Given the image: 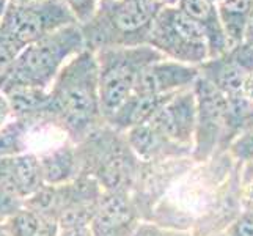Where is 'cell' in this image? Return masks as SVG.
Segmentation results:
<instances>
[{
	"label": "cell",
	"mask_w": 253,
	"mask_h": 236,
	"mask_svg": "<svg viewBox=\"0 0 253 236\" xmlns=\"http://www.w3.org/2000/svg\"><path fill=\"white\" fill-rule=\"evenodd\" d=\"M54 128L74 145L106 125L99 98V69L90 49L73 57L50 87Z\"/></svg>",
	"instance_id": "cell-1"
},
{
	"label": "cell",
	"mask_w": 253,
	"mask_h": 236,
	"mask_svg": "<svg viewBox=\"0 0 253 236\" xmlns=\"http://www.w3.org/2000/svg\"><path fill=\"white\" fill-rule=\"evenodd\" d=\"M242 96H246V98L253 104V74L249 76V79L246 81V85H244V90H242Z\"/></svg>",
	"instance_id": "cell-29"
},
{
	"label": "cell",
	"mask_w": 253,
	"mask_h": 236,
	"mask_svg": "<svg viewBox=\"0 0 253 236\" xmlns=\"http://www.w3.org/2000/svg\"><path fill=\"white\" fill-rule=\"evenodd\" d=\"M246 40L253 41V0H252V8H250V17H249V25H247Z\"/></svg>",
	"instance_id": "cell-30"
},
{
	"label": "cell",
	"mask_w": 253,
	"mask_h": 236,
	"mask_svg": "<svg viewBox=\"0 0 253 236\" xmlns=\"http://www.w3.org/2000/svg\"><path fill=\"white\" fill-rule=\"evenodd\" d=\"M22 52V49L0 29V77L11 68L14 60Z\"/></svg>",
	"instance_id": "cell-23"
},
{
	"label": "cell",
	"mask_w": 253,
	"mask_h": 236,
	"mask_svg": "<svg viewBox=\"0 0 253 236\" xmlns=\"http://www.w3.org/2000/svg\"><path fill=\"white\" fill-rule=\"evenodd\" d=\"M198 68L200 74L228 98L242 94L246 81L252 76L228 54V50L215 58L206 60Z\"/></svg>",
	"instance_id": "cell-17"
},
{
	"label": "cell",
	"mask_w": 253,
	"mask_h": 236,
	"mask_svg": "<svg viewBox=\"0 0 253 236\" xmlns=\"http://www.w3.org/2000/svg\"><path fill=\"white\" fill-rule=\"evenodd\" d=\"M76 148L81 175L94 178L104 190L132 194L142 162L129 146L126 133L106 123Z\"/></svg>",
	"instance_id": "cell-4"
},
{
	"label": "cell",
	"mask_w": 253,
	"mask_h": 236,
	"mask_svg": "<svg viewBox=\"0 0 253 236\" xmlns=\"http://www.w3.org/2000/svg\"><path fill=\"white\" fill-rule=\"evenodd\" d=\"M142 216L127 192L104 190L90 224L91 236H132Z\"/></svg>",
	"instance_id": "cell-10"
},
{
	"label": "cell",
	"mask_w": 253,
	"mask_h": 236,
	"mask_svg": "<svg viewBox=\"0 0 253 236\" xmlns=\"http://www.w3.org/2000/svg\"><path fill=\"white\" fill-rule=\"evenodd\" d=\"M148 45L170 60L200 66L209 60L203 32L176 5H164L156 16Z\"/></svg>",
	"instance_id": "cell-6"
},
{
	"label": "cell",
	"mask_w": 253,
	"mask_h": 236,
	"mask_svg": "<svg viewBox=\"0 0 253 236\" xmlns=\"http://www.w3.org/2000/svg\"><path fill=\"white\" fill-rule=\"evenodd\" d=\"M85 49V38L79 24L32 43L22 49L11 68L0 77V92L10 93L27 87L49 90L65 65Z\"/></svg>",
	"instance_id": "cell-2"
},
{
	"label": "cell",
	"mask_w": 253,
	"mask_h": 236,
	"mask_svg": "<svg viewBox=\"0 0 253 236\" xmlns=\"http://www.w3.org/2000/svg\"><path fill=\"white\" fill-rule=\"evenodd\" d=\"M11 3H17V5H27V3H33V2H40V0H8Z\"/></svg>",
	"instance_id": "cell-32"
},
{
	"label": "cell",
	"mask_w": 253,
	"mask_h": 236,
	"mask_svg": "<svg viewBox=\"0 0 253 236\" xmlns=\"http://www.w3.org/2000/svg\"><path fill=\"white\" fill-rule=\"evenodd\" d=\"M107 2H113V0H101V3H107Z\"/></svg>",
	"instance_id": "cell-37"
},
{
	"label": "cell",
	"mask_w": 253,
	"mask_h": 236,
	"mask_svg": "<svg viewBox=\"0 0 253 236\" xmlns=\"http://www.w3.org/2000/svg\"><path fill=\"white\" fill-rule=\"evenodd\" d=\"M63 2L71 10L79 25L88 22L101 5V0H63Z\"/></svg>",
	"instance_id": "cell-24"
},
{
	"label": "cell",
	"mask_w": 253,
	"mask_h": 236,
	"mask_svg": "<svg viewBox=\"0 0 253 236\" xmlns=\"http://www.w3.org/2000/svg\"><path fill=\"white\" fill-rule=\"evenodd\" d=\"M153 2H161V3H165V5H167V0H153Z\"/></svg>",
	"instance_id": "cell-36"
},
{
	"label": "cell",
	"mask_w": 253,
	"mask_h": 236,
	"mask_svg": "<svg viewBox=\"0 0 253 236\" xmlns=\"http://www.w3.org/2000/svg\"><path fill=\"white\" fill-rule=\"evenodd\" d=\"M37 154L44 185L62 186L81 177V162L77 148L68 139L44 148Z\"/></svg>",
	"instance_id": "cell-14"
},
{
	"label": "cell",
	"mask_w": 253,
	"mask_h": 236,
	"mask_svg": "<svg viewBox=\"0 0 253 236\" xmlns=\"http://www.w3.org/2000/svg\"><path fill=\"white\" fill-rule=\"evenodd\" d=\"M252 0H222L217 5L230 47L246 40Z\"/></svg>",
	"instance_id": "cell-20"
},
{
	"label": "cell",
	"mask_w": 253,
	"mask_h": 236,
	"mask_svg": "<svg viewBox=\"0 0 253 236\" xmlns=\"http://www.w3.org/2000/svg\"><path fill=\"white\" fill-rule=\"evenodd\" d=\"M211 236H228L225 232H219V233H214V235H211Z\"/></svg>",
	"instance_id": "cell-34"
},
{
	"label": "cell",
	"mask_w": 253,
	"mask_h": 236,
	"mask_svg": "<svg viewBox=\"0 0 253 236\" xmlns=\"http://www.w3.org/2000/svg\"><path fill=\"white\" fill-rule=\"evenodd\" d=\"M38 131L27 121L13 117L0 129V157H13L33 151V137Z\"/></svg>",
	"instance_id": "cell-21"
},
{
	"label": "cell",
	"mask_w": 253,
	"mask_h": 236,
	"mask_svg": "<svg viewBox=\"0 0 253 236\" xmlns=\"http://www.w3.org/2000/svg\"><path fill=\"white\" fill-rule=\"evenodd\" d=\"M25 202L27 200L16 194L13 189L0 186V227H3L17 211H21Z\"/></svg>",
	"instance_id": "cell-22"
},
{
	"label": "cell",
	"mask_w": 253,
	"mask_h": 236,
	"mask_svg": "<svg viewBox=\"0 0 253 236\" xmlns=\"http://www.w3.org/2000/svg\"><path fill=\"white\" fill-rule=\"evenodd\" d=\"M96 54L99 69V98L102 117L107 121L134 94L143 69L165 58L150 45L135 47H109Z\"/></svg>",
	"instance_id": "cell-5"
},
{
	"label": "cell",
	"mask_w": 253,
	"mask_h": 236,
	"mask_svg": "<svg viewBox=\"0 0 253 236\" xmlns=\"http://www.w3.org/2000/svg\"><path fill=\"white\" fill-rule=\"evenodd\" d=\"M206 2H209V3H212V5L217 6V5H219V3L222 2V0H206Z\"/></svg>",
	"instance_id": "cell-33"
},
{
	"label": "cell",
	"mask_w": 253,
	"mask_h": 236,
	"mask_svg": "<svg viewBox=\"0 0 253 236\" xmlns=\"http://www.w3.org/2000/svg\"><path fill=\"white\" fill-rule=\"evenodd\" d=\"M0 236H8V235L5 233V230L2 229V227H0Z\"/></svg>",
	"instance_id": "cell-35"
},
{
	"label": "cell",
	"mask_w": 253,
	"mask_h": 236,
	"mask_svg": "<svg viewBox=\"0 0 253 236\" xmlns=\"http://www.w3.org/2000/svg\"><path fill=\"white\" fill-rule=\"evenodd\" d=\"M129 146L140 162H161L179 157H192V150L174 143L150 123L126 131Z\"/></svg>",
	"instance_id": "cell-12"
},
{
	"label": "cell",
	"mask_w": 253,
	"mask_h": 236,
	"mask_svg": "<svg viewBox=\"0 0 253 236\" xmlns=\"http://www.w3.org/2000/svg\"><path fill=\"white\" fill-rule=\"evenodd\" d=\"M198 77V66L186 65L170 58H161L143 69L134 93L174 94L192 89Z\"/></svg>",
	"instance_id": "cell-11"
},
{
	"label": "cell",
	"mask_w": 253,
	"mask_h": 236,
	"mask_svg": "<svg viewBox=\"0 0 253 236\" xmlns=\"http://www.w3.org/2000/svg\"><path fill=\"white\" fill-rule=\"evenodd\" d=\"M164 5L153 0H113L101 3L91 19L81 25L86 49L98 52L109 47L148 45L154 19Z\"/></svg>",
	"instance_id": "cell-3"
},
{
	"label": "cell",
	"mask_w": 253,
	"mask_h": 236,
	"mask_svg": "<svg viewBox=\"0 0 253 236\" xmlns=\"http://www.w3.org/2000/svg\"><path fill=\"white\" fill-rule=\"evenodd\" d=\"M176 6L184 11L203 32L209 49V58L219 57L230 49V43L215 5L206 0H179Z\"/></svg>",
	"instance_id": "cell-16"
},
{
	"label": "cell",
	"mask_w": 253,
	"mask_h": 236,
	"mask_svg": "<svg viewBox=\"0 0 253 236\" xmlns=\"http://www.w3.org/2000/svg\"><path fill=\"white\" fill-rule=\"evenodd\" d=\"M77 24L63 0H40L27 5L8 2L0 29L21 49Z\"/></svg>",
	"instance_id": "cell-7"
},
{
	"label": "cell",
	"mask_w": 253,
	"mask_h": 236,
	"mask_svg": "<svg viewBox=\"0 0 253 236\" xmlns=\"http://www.w3.org/2000/svg\"><path fill=\"white\" fill-rule=\"evenodd\" d=\"M150 125L174 143L194 151L197 129V99L192 89L182 90L164 104Z\"/></svg>",
	"instance_id": "cell-9"
},
{
	"label": "cell",
	"mask_w": 253,
	"mask_h": 236,
	"mask_svg": "<svg viewBox=\"0 0 253 236\" xmlns=\"http://www.w3.org/2000/svg\"><path fill=\"white\" fill-rule=\"evenodd\" d=\"M2 229L8 236H58L60 224L55 217L37 211L25 203Z\"/></svg>",
	"instance_id": "cell-19"
},
{
	"label": "cell",
	"mask_w": 253,
	"mask_h": 236,
	"mask_svg": "<svg viewBox=\"0 0 253 236\" xmlns=\"http://www.w3.org/2000/svg\"><path fill=\"white\" fill-rule=\"evenodd\" d=\"M5 94L10 99L14 118L27 121L35 129H55L50 90L27 87Z\"/></svg>",
	"instance_id": "cell-15"
},
{
	"label": "cell",
	"mask_w": 253,
	"mask_h": 236,
	"mask_svg": "<svg viewBox=\"0 0 253 236\" xmlns=\"http://www.w3.org/2000/svg\"><path fill=\"white\" fill-rule=\"evenodd\" d=\"M132 236H195L192 232L187 230H178L164 227L159 224H154L151 221H140Z\"/></svg>",
	"instance_id": "cell-25"
},
{
	"label": "cell",
	"mask_w": 253,
	"mask_h": 236,
	"mask_svg": "<svg viewBox=\"0 0 253 236\" xmlns=\"http://www.w3.org/2000/svg\"><path fill=\"white\" fill-rule=\"evenodd\" d=\"M225 233L228 236H253V211H241Z\"/></svg>",
	"instance_id": "cell-26"
},
{
	"label": "cell",
	"mask_w": 253,
	"mask_h": 236,
	"mask_svg": "<svg viewBox=\"0 0 253 236\" xmlns=\"http://www.w3.org/2000/svg\"><path fill=\"white\" fill-rule=\"evenodd\" d=\"M58 236H91L90 227H69V229H60Z\"/></svg>",
	"instance_id": "cell-28"
},
{
	"label": "cell",
	"mask_w": 253,
	"mask_h": 236,
	"mask_svg": "<svg viewBox=\"0 0 253 236\" xmlns=\"http://www.w3.org/2000/svg\"><path fill=\"white\" fill-rule=\"evenodd\" d=\"M11 118H13V110H11L10 99H8V96L3 92H0V129Z\"/></svg>",
	"instance_id": "cell-27"
},
{
	"label": "cell",
	"mask_w": 253,
	"mask_h": 236,
	"mask_svg": "<svg viewBox=\"0 0 253 236\" xmlns=\"http://www.w3.org/2000/svg\"><path fill=\"white\" fill-rule=\"evenodd\" d=\"M192 90L197 99V129L192 159L197 164H203L220 151L228 110V96L217 90L202 74Z\"/></svg>",
	"instance_id": "cell-8"
},
{
	"label": "cell",
	"mask_w": 253,
	"mask_h": 236,
	"mask_svg": "<svg viewBox=\"0 0 253 236\" xmlns=\"http://www.w3.org/2000/svg\"><path fill=\"white\" fill-rule=\"evenodd\" d=\"M0 186L13 189L27 200L42 186L41 167L37 153H25L13 157H0Z\"/></svg>",
	"instance_id": "cell-13"
},
{
	"label": "cell",
	"mask_w": 253,
	"mask_h": 236,
	"mask_svg": "<svg viewBox=\"0 0 253 236\" xmlns=\"http://www.w3.org/2000/svg\"><path fill=\"white\" fill-rule=\"evenodd\" d=\"M176 94V93H174ZM173 94H142L134 93L130 98L120 107L107 125L115 128L121 133H126L130 128L150 123L158 110L167 102Z\"/></svg>",
	"instance_id": "cell-18"
},
{
	"label": "cell",
	"mask_w": 253,
	"mask_h": 236,
	"mask_svg": "<svg viewBox=\"0 0 253 236\" xmlns=\"http://www.w3.org/2000/svg\"><path fill=\"white\" fill-rule=\"evenodd\" d=\"M6 6H8V0H0V25H2L3 16H5V11H6Z\"/></svg>",
	"instance_id": "cell-31"
}]
</instances>
